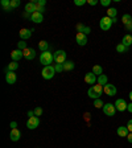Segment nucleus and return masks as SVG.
<instances>
[{"mask_svg": "<svg viewBox=\"0 0 132 148\" xmlns=\"http://www.w3.org/2000/svg\"><path fill=\"white\" fill-rule=\"evenodd\" d=\"M23 54H24V58L29 61V59H33L36 57V50L33 48H26L25 50H23Z\"/></svg>", "mask_w": 132, "mask_h": 148, "instance_id": "nucleus-12", "label": "nucleus"}, {"mask_svg": "<svg viewBox=\"0 0 132 148\" xmlns=\"http://www.w3.org/2000/svg\"><path fill=\"white\" fill-rule=\"evenodd\" d=\"M86 3H87L86 0H74V4H75V5H78V7H81V5H85Z\"/></svg>", "mask_w": 132, "mask_h": 148, "instance_id": "nucleus-37", "label": "nucleus"}, {"mask_svg": "<svg viewBox=\"0 0 132 148\" xmlns=\"http://www.w3.org/2000/svg\"><path fill=\"white\" fill-rule=\"evenodd\" d=\"M124 28H125L127 30H128V32H132V24H129V25H125Z\"/></svg>", "mask_w": 132, "mask_h": 148, "instance_id": "nucleus-46", "label": "nucleus"}, {"mask_svg": "<svg viewBox=\"0 0 132 148\" xmlns=\"http://www.w3.org/2000/svg\"><path fill=\"white\" fill-rule=\"evenodd\" d=\"M87 95H89L91 99H94V101H95V99H99V98H100V94H98V93H96L95 90L92 89V87H90V89L87 90Z\"/></svg>", "mask_w": 132, "mask_h": 148, "instance_id": "nucleus-20", "label": "nucleus"}, {"mask_svg": "<svg viewBox=\"0 0 132 148\" xmlns=\"http://www.w3.org/2000/svg\"><path fill=\"white\" fill-rule=\"evenodd\" d=\"M53 61H54V57H53V53H50L49 50L41 53V56H40V62L44 66H50Z\"/></svg>", "mask_w": 132, "mask_h": 148, "instance_id": "nucleus-1", "label": "nucleus"}, {"mask_svg": "<svg viewBox=\"0 0 132 148\" xmlns=\"http://www.w3.org/2000/svg\"><path fill=\"white\" fill-rule=\"evenodd\" d=\"M54 69H56L57 73L65 72V70H63V64H56V65H54Z\"/></svg>", "mask_w": 132, "mask_h": 148, "instance_id": "nucleus-32", "label": "nucleus"}, {"mask_svg": "<svg viewBox=\"0 0 132 148\" xmlns=\"http://www.w3.org/2000/svg\"><path fill=\"white\" fill-rule=\"evenodd\" d=\"M116 111H118V110H116L114 103H104V106H103V112H104L107 116H114Z\"/></svg>", "mask_w": 132, "mask_h": 148, "instance_id": "nucleus-5", "label": "nucleus"}, {"mask_svg": "<svg viewBox=\"0 0 132 148\" xmlns=\"http://www.w3.org/2000/svg\"><path fill=\"white\" fill-rule=\"evenodd\" d=\"M122 23L124 24V26H125V25H129V24L132 23V16H131V15H128V13L123 15V17H122Z\"/></svg>", "mask_w": 132, "mask_h": 148, "instance_id": "nucleus-25", "label": "nucleus"}, {"mask_svg": "<svg viewBox=\"0 0 132 148\" xmlns=\"http://www.w3.org/2000/svg\"><path fill=\"white\" fill-rule=\"evenodd\" d=\"M5 81L8 85H13V83H16L17 81V76L15 72H7L5 74Z\"/></svg>", "mask_w": 132, "mask_h": 148, "instance_id": "nucleus-11", "label": "nucleus"}, {"mask_svg": "<svg viewBox=\"0 0 132 148\" xmlns=\"http://www.w3.org/2000/svg\"><path fill=\"white\" fill-rule=\"evenodd\" d=\"M122 44L125 45L127 48H129L132 45V34H124L122 39Z\"/></svg>", "mask_w": 132, "mask_h": 148, "instance_id": "nucleus-19", "label": "nucleus"}, {"mask_svg": "<svg viewBox=\"0 0 132 148\" xmlns=\"http://www.w3.org/2000/svg\"><path fill=\"white\" fill-rule=\"evenodd\" d=\"M112 24H114V21H112V19H110L108 16L102 17L100 21H99V26H100V29L102 30H108L112 26Z\"/></svg>", "mask_w": 132, "mask_h": 148, "instance_id": "nucleus-3", "label": "nucleus"}, {"mask_svg": "<svg viewBox=\"0 0 132 148\" xmlns=\"http://www.w3.org/2000/svg\"><path fill=\"white\" fill-rule=\"evenodd\" d=\"M1 7L3 8H7V7H11V0H1Z\"/></svg>", "mask_w": 132, "mask_h": 148, "instance_id": "nucleus-35", "label": "nucleus"}, {"mask_svg": "<svg viewBox=\"0 0 132 148\" xmlns=\"http://www.w3.org/2000/svg\"><path fill=\"white\" fill-rule=\"evenodd\" d=\"M16 69H19V62L12 61L11 64H8V66L5 68V72H15Z\"/></svg>", "mask_w": 132, "mask_h": 148, "instance_id": "nucleus-22", "label": "nucleus"}, {"mask_svg": "<svg viewBox=\"0 0 132 148\" xmlns=\"http://www.w3.org/2000/svg\"><path fill=\"white\" fill-rule=\"evenodd\" d=\"M36 12L44 13V12H45V8H44V7H41V5H38V4L36 3Z\"/></svg>", "mask_w": 132, "mask_h": 148, "instance_id": "nucleus-38", "label": "nucleus"}, {"mask_svg": "<svg viewBox=\"0 0 132 148\" xmlns=\"http://www.w3.org/2000/svg\"><path fill=\"white\" fill-rule=\"evenodd\" d=\"M92 73H94L96 77L102 76V74H103V68L100 65H94V66H92Z\"/></svg>", "mask_w": 132, "mask_h": 148, "instance_id": "nucleus-23", "label": "nucleus"}, {"mask_svg": "<svg viewBox=\"0 0 132 148\" xmlns=\"http://www.w3.org/2000/svg\"><path fill=\"white\" fill-rule=\"evenodd\" d=\"M131 24H132V23H131Z\"/></svg>", "mask_w": 132, "mask_h": 148, "instance_id": "nucleus-51", "label": "nucleus"}, {"mask_svg": "<svg viewBox=\"0 0 132 148\" xmlns=\"http://www.w3.org/2000/svg\"><path fill=\"white\" fill-rule=\"evenodd\" d=\"M9 138H11V140H12V142H19L20 138H21V132H20V130H19V128L11 130Z\"/></svg>", "mask_w": 132, "mask_h": 148, "instance_id": "nucleus-15", "label": "nucleus"}, {"mask_svg": "<svg viewBox=\"0 0 132 148\" xmlns=\"http://www.w3.org/2000/svg\"><path fill=\"white\" fill-rule=\"evenodd\" d=\"M32 32H33V29H26V28H24V29H21L19 32V34H20V39L21 40H28V39H30L32 37Z\"/></svg>", "mask_w": 132, "mask_h": 148, "instance_id": "nucleus-14", "label": "nucleus"}, {"mask_svg": "<svg viewBox=\"0 0 132 148\" xmlns=\"http://www.w3.org/2000/svg\"><path fill=\"white\" fill-rule=\"evenodd\" d=\"M94 106H95L96 109H100V107H103V106H104V103H103L102 99L99 98V99H95V101H94Z\"/></svg>", "mask_w": 132, "mask_h": 148, "instance_id": "nucleus-31", "label": "nucleus"}, {"mask_svg": "<svg viewBox=\"0 0 132 148\" xmlns=\"http://www.w3.org/2000/svg\"><path fill=\"white\" fill-rule=\"evenodd\" d=\"M53 57H54V62L56 64L66 62V52L65 50H57L56 53H53Z\"/></svg>", "mask_w": 132, "mask_h": 148, "instance_id": "nucleus-4", "label": "nucleus"}, {"mask_svg": "<svg viewBox=\"0 0 132 148\" xmlns=\"http://www.w3.org/2000/svg\"><path fill=\"white\" fill-rule=\"evenodd\" d=\"M17 7H20V0H11V8L15 9Z\"/></svg>", "mask_w": 132, "mask_h": 148, "instance_id": "nucleus-33", "label": "nucleus"}, {"mask_svg": "<svg viewBox=\"0 0 132 148\" xmlns=\"http://www.w3.org/2000/svg\"><path fill=\"white\" fill-rule=\"evenodd\" d=\"M75 41L79 46H85L87 44V36L85 33H77L75 34Z\"/></svg>", "mask_w": 132, "mask_h": 148, "instance_id": "nucleus-10", "label": "nucleus"}, {"mask_svg": "<svg viewBox=\"0 0 132 148\" xmlns=\"http://www.w3.org/2000/svg\"><path fill=\"white\" fill-rule=\"evenodd\" d=\"M127 140H128L129 143H132V132H129L128 136H127Z\"/></svg>", "mask_w": 132, "mask_h": 148, "instance_id": "nucleus-47", "label": "nucleus"}, {"mask_svg": "<svg viewBox=\"0 0 132 148\" xmlns=\"http://www.w3.org/2000/svg\"><path fill=\"white\" fill-rule=\"evenodd\" d=\"M116 93H118V90H116V87L114 85L107 83V85L104 86V94H106V95L114 97V95H116Z\"/></svg>", "mask_w": 132, "mask_h": 148, "instance_id": "nucleus-9", "label": "nucleus"}, {"mask_svg": "<svg viewBox=\"0 0 132 148\" xmlns=\"http://www.w3.org/2000/svg\"><path fill=\"white\" fill-rule=\"evenodd\" d=\"M34 115H36V116H41V115H42V109H41L40 106L34 109Z\"/></svg>", "mask_w": 132, "mask_h": 148, "instance_id": "nucleus-34", "label": "nucleus"}, {"mask_svg": "<svg viewBox=\"0 0 132 148\" xmlns=\"http://www.w3.org/2000/svg\"><path fill=\"white\" fill-rule=\"evenodd\" d=\"M85 82L89 83V85H91V86H94L96 82H98V77H96L92 72L86 73L85 74Z\"/></svg>", "mask_w": 132, "mask_h": 148, "instance_id": "nucleus-7", "label": "nucleus"}, {"mask_svg": "<svg viewBox=\"0 0 132 148\" xmlns=\"http://www.w3.org/2000/svg\"><path fill=\"white\" fill-rule=\"evenodd\" d=\"M116 15H118V9H116V8H112V7H110L108 9H107V16H108L110 19H115Z\"/></svg>", "mask_w": 132, "mask_h": 148, "instance_id": "nucleus-27", "label": "nucleus"}, {"mask_svg": "<svg viewBox=\"0 0 132 148\" xmlns=\"http://www.w3.org/2000/svg\"><path fill=\"white\" fill-rule=\"evenodd\" d=\"M37 4H38V5H41V7H44L46 4V1H45V0H38V1H37Z\"/></svg>", "mask_w": 132, "mask_h": 148, "instance_id": "nucleus-44", "label": "nucleus"}, {"mask_svg": "<svg viewBox=\"0 0 132 148\" xmlns=\"http://www.w3.org/2000/svg\"><path fill=\"white\" fill-rule=\"evenodd\" d=\"M3 11L4 12H12V8H11V7H7V8H3Z\"/></svg>", "mask_w": 132, "mask_h": 148, "instance_id": "nucleus-48", "label": "nucleus"}, {"mask_svg": "<svg viewBox=\"0 0 132 148\" xmlns=\"http://www.w3.org/2000/svg\"><path fill=\"white\" fill-rule=\"evenodd\" d=\"M16 126H17V124H16V122H12V123H11V128H12V130H13V128H16Z\"/></svg>", "mask_w": 132, "mask_h": 148, "instance_id": "nucleus-49", "label": "nucleus"}, {"mask_svg": "<svg viewBox=\"0 0 132 148\" xmlns=\"http://www.w3.org/2000/svg\"><path fill=\"white\" fill-rule=\"evenodd\" d=\"M25 12L26 13H34L36 12V1H30V3L25 4Z\"/></svg>", "mask_w": 132, "mask_h": 148, "instance_id": "nucleus-18", "label": "nucleus"}, {"mask_svg": "<svg viewBox=\"0 0 132 148\" xmlns=\"http://www.w3.org/2000/svg\"><path fill=\"white\" fill-rule=\"evenodd\" d=\"M99 3L102 4L103 7H108L110 4H111V0H100V1H99Z\"/></svg>", "mask_w": 132, "mask_h": 148, "instance_id": "nucleus-39", "label": "nucleus"}, {"mask_svg": "<svg viewBox=\"0 0 132 148\" xmlns=\"http://www.w3.org/2000/svg\"><path fill=\"white\" fill-rule=\"evenodd\" d=\"M90 32H91V29H90V26H85V30H83V33H85L86 36H87V34H89Z\"/></svg>", "mask_w": 132, "mask_h": 148, "instance_id": "nucleus-42", "label": "nucleus"}, {"mask_svg": "<svg viewBox=\"0 0 132 148\" xmlns=\"http://www.w3.org/2000/svg\"><path fill=\"white\" fill-rule=\"evenodd\" d=\"M74 62L73 61H66V62H63V70L65 72H71L73 69H74Z\"/></svg>", "mask_w": 132, "mask_h": 148, "instance_id": "nucleus-24", "label": "nucleus"}, {"mask_svg": "<svg viewBox=\"0 0 132 148\" xmlns=\"http://www.w3.org/2000/svg\"><path fill=\"white\" fill-rule=\"evenodd\" d=\"M114 105H115V107H116V110H118V111L124 112L125 110H127V106H128V103L125 102L123 98H118L115 101V103H114Z\"/></svg>", "mask_w": 132, "mask_h": 148, "instance_id": "nucleus-6", "label": "nucleus"}, {"mask_svg": "<svg viewBox=\"0 0 132 148\" xmlns=\"http://www.w3.org/2000/svg\"><path fill=\"white\" fill-rule=\"evenodd\" d=\"M83 30H85V25L83 24H77V32L83 33Z\"/></svg>", "mask_w": 132, "mask_h": 148, "instance_id": "nucleus-36", "label": "nucleus"}, {"mask_svg": "<svg viewBox=\"0 0 132 148\" xmlns=\"http://www.w3.org/2000/svg\"><path fill=\"white\" fill-rule=\"evenodd\" d=\"M92 89L95 90L96 93H98V94H100V95H102L103 93H104V86H102V85H99V83H95V85L94 86H91Z\"/></svg>", "mask_w": 132, "mask_h": 148, "instance_id": "nucleus-28", "label": "nucleus"}, {"mask_svg": "<svg viewBox=\"0 0 132 148\" xmlns=\"http://www.w3.org/2000/svg\"><path fill=\"white\" fill-rule=\"evenodd\" d=\"M26 114H28V116H29V118H32V116H36V115H34V110H29V111L26 112Z\"/></svg>", "mask_w": 132, "mask_h": 148, "instance_id": "nucleus-43", "label": "nucleus"}, {"mask_svg": "<svg viewBox=\"0 0 132 148\" xmlns=\"http://www.w3.org/2000/svg\"><path fill=\"white\" fill-rule=\"evenodd\" d=\"M24 57L23 54V50H20V49H15L11 52V58H12V61H16V62H19L20 59Z\"/></svg>", "mask_w": 132, "mask_h": 148, "instance_id": "nucleus-13", "label": "nucleus"}, {"mask_svg": "<svg viewBox=\"0 0 132 148\" xmlns=\"http://www.w3.org/2000/svg\"><path fill=\"white\" fill-rule=\"evenodd\" d=\"M116 134H118L120 138H127L129 131H128V128H127V126H120V127H118V130H116Z\"/></svg>", "mask_w": 132, "mask_h": 148, "instance_id": "nucleus-17", "label": "nucleus"}, {"mask_svg": "<svg viewBox=\"0 0 132 148\" xmlns=\"http://www.w3.org/2000/svg\"><path fill=\"white\" fill-rule=\"evenodd\" d=\"M99 1H96V0H87V4H90L91 7H94V5H96Z\"/></svg>", "mask_w": 132, "mask_h": 148, "instance_id": "nucleus-40", "label": "nucleus"}, {"mask_svg": "<svg viewBox=\"0 0 132 148\" xmlns=\"http://www.w3.org/2000/svg\"><path fill=\"white\" fill-rule=\"evenodd\" d=\"M128 97H129V99L132 101V91H129V94H128Z\"/></svg>", "mask_w": 132, "mask_h": 148, "instance_id": "nucleus-50", "label": "nucleus"}, {"mask_svg": "<svg viewBox=\"0 0 132 148\" xmlns=\"http://www.w3.org/2000/svg\"><path fill=\"white\" fill-rule=\"evenodd\" d=\"M56 69L54 66L50 65V66H44V69L41 70V74H42V78L44 79H52L53 77L56 76Z\"/></svg>", "mask_w": 132, "mask_h": 148, "instance_id": "nucleus-2", "label": "nucleus"}, {"mask_svg": "<svg viewBox=\"0 0 132 148\" xmlns=\"http://www.w3.org/2000/svg\"><path fill=\"white\" fill-rule=\"evenodd\" d=\"M127 128H128L129 132H132V119H129L128 123H127Z\"/></svg>", "mask_w": 132, "mask_h": 148, "instance_id": "nucleus-41", "label": "nucleus"}, {"mask_svg": "<svg viewBox=\"0 0 132 148\" xmlns=\"http://www.w3.org/2000/svg\"><path fill=\"white\" fill-rule=\"evenodd\" d=\"M116 52H118V53H127V52H128V48L120 43V44H118V45H116Z\"/></svg>", "mask_w": 132, "mask_h": 148, "instance_id": "nucleus-29", "label": "nucleus"}, {"mask_svg": "<svg viewBox=\"0 0 132 148\" xmlns=\"http://www.w3.org/2000/svg\"><path fill=\"white\" fill-rule=\"evenodd\" d=\"M28 46H26V43L24 41V40H21V41H19L17 43V49H20V50H25Z\"/></svg>", "mask_w": 132, "mask_h": 148, "instance_id": "nucleus-30", "label": "nucleus"}, {"mask_svg": "<svg viewBox=\"0 0 132 148\" xmlns=\"http://www.w3.org/2000/svg\"><path fill=\"white\" fill-rule=\"evenodd\" d=\"M40 126V118L38 116H32V118L28 119V122H26V127L29 130H34Z\"/></svg>", "mask_w": 132, "mask_h": 148, "instance_id": "nucleus-8", "label": "nucleus"}, {"mask_svg": "<svg viewBox=\"0 0 132 148\" xmlns=\"http://www.w3.org/2000/svg\"><path fill=\"white\" fill-rule=\"evenodd\" d=\"M30 20H32L33 23H36V24H40V23H42L44 21V16H42V13H40V12H34L30 15Z\"/></svg>", "mask_w": 132, "mask_h": 148, "instance_id": "nucleus-16", "label": "nucleus"}, {"mask_svg": "<svg viewBox=\"0 0 132 148\" xmlns=\"http://www.w3.org/2000/svg\"><path fill=\"white\" fill-rule=\"evenodd\" d=\"M38 48L41 52H48V50H49V43L45 41V40H42V41L38 43Z\"/></svg>", "mask_w": 132, "mask_h": 148, "instance_id": "nucleus-21", "label": "nucleus"}, {"mask_svg": "<svg viewBox=\"0 0 132 148\" xmlns=\"http://www.w3.org/2000/svg\"><path fill=\"white\" fill-rule=\"evenodd\" d=\"M127 111H128V112H131V114H132V102L129 103L128 106H127Z\"/></svg>", "mask_w": 132, "mask_h": 148, "instance_id": "nucleus-45", "label": "nucleus"}, {"mask_svg": "<svg viewBox=\"0 0 132 148\" xmlns=\"http://www.w3.org/2000/svg\"><path fill=\"white\" fill-rule=\"evenodd\" d=\"M99 85H102V86H106L107 83H108V78H107V76L106 74H102V76H99L98 77V82Z\"/></svg>", "mask_w": 132, "mask_h": 148, "instance_id": "nucleus-26", "label": "nucleus"}]
</instances>
